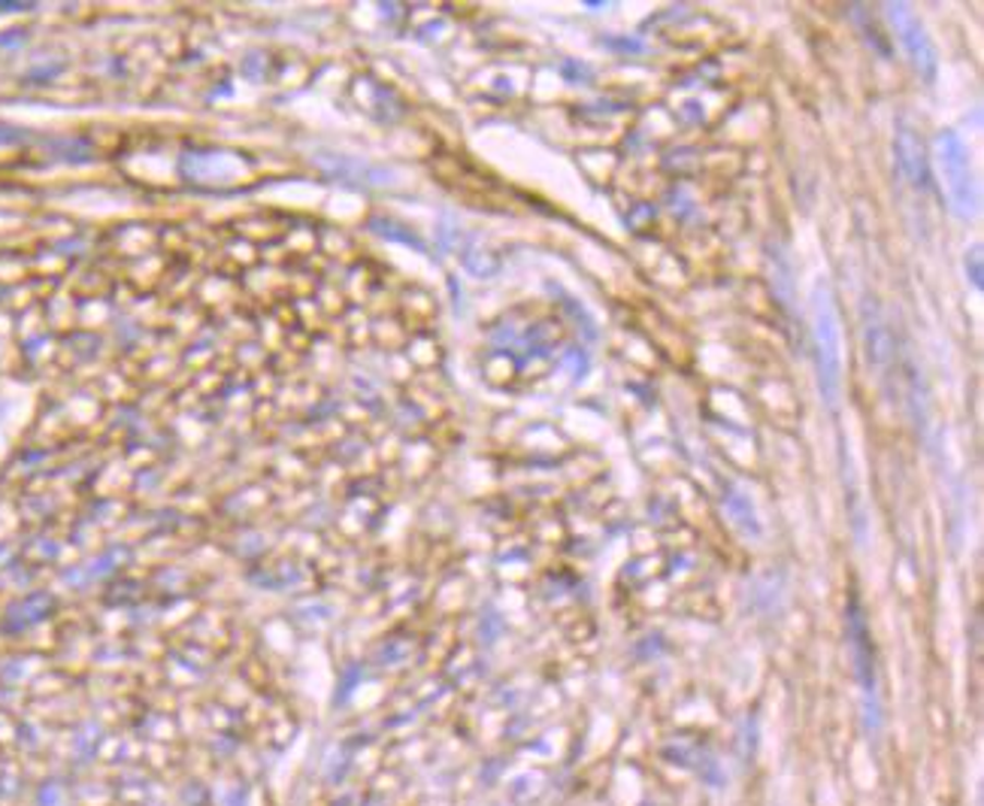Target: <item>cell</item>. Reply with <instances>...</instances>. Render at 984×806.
Listing matches in <instances>:
<instances>
[{"label": "cell", "mask_w": 984, "mask_h": 806, "mask_svg": "<svg viewBox=\"0 0 984 806\" xmlns=\"http://www.w3.org/2000/svg\"><path fill=\"white\" fill-rule=\"evenodd\" d=\"M812 340H815V358L821 373V392L827 404L837 410L839 392H842V340H839V315L833 306V294L821 279L812 288Z\"/></svg>", "instance_id": "6da1fadb"}, {"label": "cell", "mask_w": 984, "mask_h": 806, "mask_svg": "<svg viewBox=\"0 0 984 806\" xmlns=\"http://www.w3.org/2000/svg\"><path fill=\"white\" fill-rule=\"evenodd\" d=\"M936 158H939L945 194L951 201V209L958 213L960 219H972L979 213V189H975V179H972L967 146L960 143L958 134H951V131L939 134V140H936Z\"/></svg>", "instance_id": "7a4b0ae2"}, {"label": "cell", "mask_w": 984, "mask_h": 806, "mask_svg": "<svg viewBox=\"0 0 984 806\" xmlns=\"http://www.w3.org/2000/svg\"><path fill=\"white\" fill-rule=\"evenodd\" d=\"M885 10H888V19L893 22L897 37H900V43H903L905 56L912 58V64L917 68V73H921L924 80H931L933 83V76H936V52H933L931 37L924 34V28H921V22L915 19V13H912L905 3H888Z\"/></svg>", "instance_id": "3957f363"}, {"label": "cell", "mask_w": 984, "mask_h": 806, "mask_svg": "<svg viewBox=\"0 0 984 806\" xmlns=\"http://www.w3.org/2000/svg\"><path fill=\"white\" fill-rule=\"evenodd\" d=\"M897 161H900L903 177L909 179L915 189H927V185H931L927 152H924V143H921V137H917L909 124H903V128L897 131Z\"/></svg>", "instance_id": "277c9868"}]
</instances>
